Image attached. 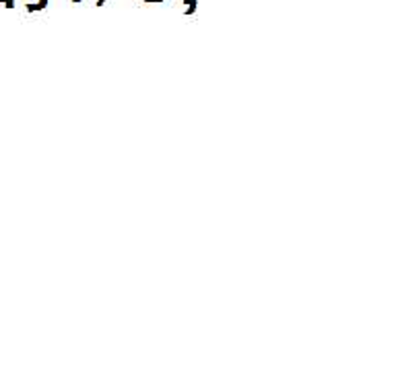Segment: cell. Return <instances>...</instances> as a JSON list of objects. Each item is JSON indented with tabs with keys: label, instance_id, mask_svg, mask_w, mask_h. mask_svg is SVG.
<instances>
[]
</instances>
